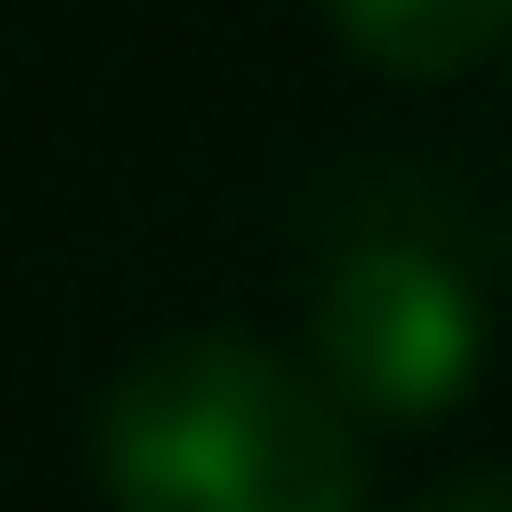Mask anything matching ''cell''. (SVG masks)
<instances>
[{
	"mask_svg": "<svg viewBox=\"0 0 512 512\" xmlns=\"http://www.w3.org/2000/svg\"><path fill=\"white\" fill-rule=\"evenodd\" d=\"M112 512H357V423L256 334H167L101 401Z\"/></svg>",
	"mask_w": 512,
	"mask_h": 512,
	"instance_id": "6da1fadb",
	"label": "cell"
},
{
	"mask_svg": "<svg viewBox=\"0 0 512 512\" xmlns=\"http://www.w3.org/2000/svg\"><path fill=\"white\" fill-rule=\"evenodd\" d=\"M479 357H490L479 279L423 234H368L312 279V379L346 412L435 423L479 390Z\"/></svg>",
	"mask_w": 512,
	"mask_h": 512,
	"instance_id": "7a4b0ae2",
	"label": "cell"
},
{
	"mask_svg": "<svg viewBox=\"0 0 512 512\" xmlns=\"http://www.w3.org/2000/svg\"><path fill=\"white\" fill-rule=\"evenodd\" d=\"M412 512H512V468H479V479H446V490H423Z\"/></svg>",
	"mask_w": 512,
	"mask_h": 512,
	"instance_id": "277c9868",
	"label": "cell"
},
{
	"mask_svg": "<svg viewBox=\"0 0 512 512\" xmlns=\"http://www.w3.org/2000/svg\"><path fill=\"white\" fill-rule=\"evenodd\" d=\"M323 12L390 78H457L512 34V0H323Z\"/></svg>",
	"mask_w": 512,
	"mask_h": 512,
	"instance_id": "3957f363",
	"label": "cell"
}]
</instances>
